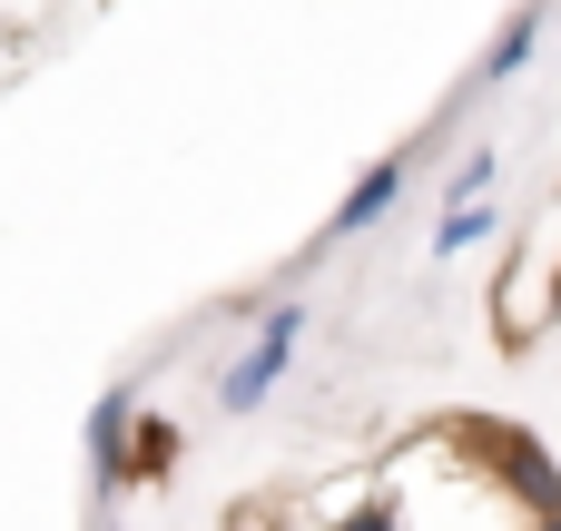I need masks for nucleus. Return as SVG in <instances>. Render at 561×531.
<instances>
[{
	"mask_svg": "<svg viewBox=\"0 0 561 531\" xmlns=\"http://www.w3.org/2000/svg\"><path fill=\"white\" fill-rule=\"evenodd\" d=\"M454 453H473V463L493 473V493H503L523 522H552V512H561V463L533 443V434H513V424H463Z\"/></svg>",
	"mask_w": 561,
	"mask_h": 531,
	"instance_id": "f257e3e1",
	"label": "nucleus"
},
{
	"mask_svg": "<svg viewBox=\"0 0 561 531\" xmlns=\"http://www.w3.org/2000/svg\"><path fill=\"white\" fill-rule=\"evenodd\" d=\"M306 325H316V315H306L296 296H276V305L256 315V335H247V355H237V365L217 374V404H227V414H256V404H266V394L286 384V365H296V345H306Z\"/></svg>",
	"mask_w": 561,
	"mask_h": 531,
	"instance_id": "f03ea898",
	"label": "nucleus"
},
{
	"mask_svg": "<svg viewBox=\"0 0 561 531\" xmlns=\"http://www.w3.org/2000/svg\"><path fill=\"white\" fill-rule=\"evenodd\" d=\"M394 207H404V158H375V168H355V187L335 197V217H325V236H316V246H306V256H296L286 276H306L316 256H335V246H355V236H375V227H385Z\"/></svg>",
	"mask_w": 561,
	"mask_h": 531,
	"instance_id": "7ed1b4c3",
	"label": "nucleus"
},
{
	"mask_svg": "<svg viewBox=\"0 0 561 531\" xmlns=\"http://www.w3.org/2000/svg\"><path fill=\"white\" fill-rule=\"evenodd\" d=\"M138 384H108L99 404H89V473H99V493L118 503L128 483H138Z\"/></svg>",
	"mask_w": 561,
	"mask_h": 531,
	"instance_id": "20e7f679",
	"label": "nucleus"
},
{
	"mask_svg": "<svg viewBox=\"0 0 561 531\" xmlns=\"http://www.w3.org/2000/svg\"><path fill=\"white\" fill-rule=\"evenodd\" d=\"M533 49H542V0H523V10L493 30V49H483L473 89H503V79H523V69H533Z\"/></svg>",
	"mask_w": 561,
	"mask_h": 531,
	"instance_id": "39448f33",
	"label": "nucleus"
},
{
	"mask_svg": "<svg viewBox=\"0 0 561 531\" xmlns=\"http://www.w3.org/2000/svg\"><path fill=\"white\" fill-rule=\"evenodd\" d=\"M493 227H503V207H444V217H434V256L454 266V256H463V246H483Z\"/></svg>",
	"mask_w": 561,
	"mask_h": 531,
	"instance_id": "423d86ee",
	"label": "nucleus"
},
{
	"mask_svg": "<svg viewBox=\"0 0 561 531\" xmlns=\"http://www.w3.org/2000/svg\"><path fill=\"white\" fill-rule=\"evenodd\" d=\"M493 177H503V158H493V148H473V158L444 177V207H493Z\"/></svg>",
	"mask_w": 561,
	"mask_h": 531,
	"instance_id": "0eeeda50",
	"label": "nucleus"
},
{
	"mask_svg": "<svg viewBox=\"0 0 561 531\" xmlns=\"http://www.w3.org/2000/svg\"><path fill=\"white\" fill-rule=\"evenodd\" d=\"M335 531H404V503H394V483H385V493H365V503H355Z\"/></svg>",
	"mask_w": 561,
	"mask_h": 531,
	"instance_id": "6e6552de",
	"label": "nucleus"
},
{
	"mask_svg": "<svg viewBox=\"0 0 561 531\" xmlns=\"http://www.w3.org/2000/svg\"><path fill=\"white\" fill-rule=\"evenodd\" d=\"M533 531H561V512H552V522H533Z\"/></svg>",
	"mask_w": 561,
	"mask_h": 531,
	"instance_id": "1a4fd4ad",
	"label": "nucleus"
},
{
	"mask_svg": "<svg viewBox=\"0 0 561 531\" xmlns=\"http://www.w3.org/2000/svg\"><path fill=\"white\" fill-rule=\"evenodd\" d=\"M108 531H118V522H108Z\"/></svg>",
	"mask_w": 561,
	"mask_h": 531,
	"instance_id": "9d476101",
	"label": "nucleus"
}]
</instances>
